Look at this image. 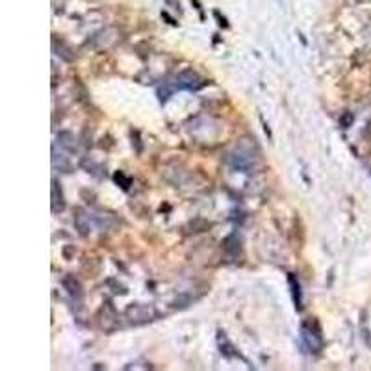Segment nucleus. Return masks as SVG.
<instances>
[{
	"instance_id": "f257e3e1",
	"label": "nucleus",
	"mask_w": 371,
	"mask_h": 371,
	"mask_svg": "<svg viewBox=\"0 0 371 371\" xmlns=\"http://www.w3.org/2000/svg\"><path fill=\"white\" fill-rule=\"evenodd\" d=\"M301 338L310 353H319L323 349V336H321V329L316 319H306L301 325Z\"/></svg>"
},
{
	"instance_id": "f03ea898",
	"label": "nucleus",
	"mask_w": 371,
	"mask_h": 371,
	"mask_svg": "<svg viewBox=\"0 0 371 371\" xmlns=\"http://www.w3.org/2000/svg\"><path fill=\"white\" fill-rule=\"evenodd\" d=\"M230 163H232L234 169L243 171V173H249L255 167V156H251V152H243V150H236L230 158Z\"/></svg>"
},
{
	"instance_id": "7ed1b4c3",
	"label": "nucleus",
	"mask_w": 371,
	"mask_h": 371,
	"mask_svg": "<svg viewBox=\"0 0 371 371\" xmlns=\"http://www.w3.org/2000/svg\"><path fill=\"white\" fill-rule=\"evenodd\" d=\"M177 85H178L180 89H199V87L202 85V80L195 73L186 71V73L178 74V78H177Z\"/></svg>"
},
{
	"instance_id": "20e7f679",
	"label": "nucleus",
	"mask_w": 371,
	"mask_h": 371,
	"mask_svg": "<svg viewBox=\"0 0 371 371\" xmlns=\"http://www.w3.org/2000/svg\"><path fill=\"white\" fill-rule=\"evenodd\" d=\"M288 282H290V288H291V299H293V305H295L297 310L303 308V295H301V284L297 280L295 275H288Z\"/></svg>"
},
{
	"instance_id": "39448f33",
	"label": "nucleus",
	"mask_w": 371,
	"mask_h": 371,
	"mask_svg": "<svg viewBox=\"0 0 371 371\" xmlns=\"http://www.w3.org/2000/svg\"><path fill=\"white\" fill-rule=\"evenodd\" d=\"M65 208V202H64V193H62V188L58 180H52V212L58 213L62 212Z\"/></svg>"
},
{
	"instance_id": "423d86ee",
	"label": "nucleus",
	"mask_w": 371,
	"mask_h": 371,
	"mask_svg": "<svg viewBox=\"0 0 371 371\" xmlns=\"http://www.w3.org/2000/svg\"><path fill=\"white\" fill-rule=\"evenodd\" d=\"M240 251H242V242H240V238L232 234V236H228L226 240H225V253L230 256V258H236V256L240 255Z\"/></svg>"
},
{
	"instance_id": "0eeeda50",
	"label": "nucleus",
	"mask_w": 371,
	"mask_h": 371,
	"mask_svg": "<svg viewBox=\"0 0 371 371\" xmlns=\"http://www.w3.org/2000/svg\"><path fill=\"white\" fill-rule=\"evenodd\" d=\"M74 225H76V228L80 230L82 236H87V234L91 232V225H89V217L85 215L82 210H78V215H74Z\"/></svg>"
},
{
	"instance_id": "6e6552de",
	"label": "nucleus",
	"mask_w": 371,
	"mask_h": 371,
	"mask_svg": "<svg viewBox=\"0 0 371 371\" xmlns=\"http://www.w3.org/2000/svg\"><path fill=\"white\" fill-rule=\"evenodd\" d=\"M64 286L67 288L69 295H73V297H80V295H82V286H80V282H78L74 276H65V278H64Z\"/></svg>"
}]
</instances>
